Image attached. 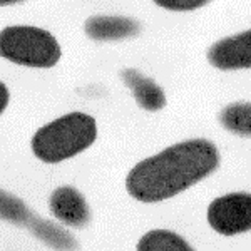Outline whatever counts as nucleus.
<instances>
[{
	"label": "nucleus",
	"mask_w": 251,
	"mask_h": 251,
	"mask_svg": "<svg viewBox=\"0 0 251 251\" xmlns=\"http://www.w3.org/2000/svg\"><path fill=\"white\" fill-rule=\"evenodd\" d=\"M121 79L131 89L136 102L144 111L156 112L166 106L164 91L152 79L146 77L143 72L136 71V69H126V71L121 72Z\"/></svg>",
	"instance_id": "6e6552de"
},
{
	"label": "nucleus",
	"mask_w": 251,
	"mask_h": 251,
	"mask_svg": "<svg viewBox=\"0 0 251 251\" xmlns=\"http://www.w3.org/2000/svg\"><path fill=\"white\" fill-rule=\"evenodd\" d=\"M34 218L35 214L30 211V208L20 198L14 196L9 191L0 189V220L15 226L29 228Z\"/></svg>",
	"instance_id": "f8f14e48"
},
{
	"label": "nucleus",
	"mask_w": 251,
	"mask_h": 251,
	"mask_svg": "<svg viewBox=\"0 0 251 251\" xmlns=\"http://www.w3.org/2000/svg\"><path fill=\"white\" fill-rule=\"evenodd\" d=\"M226 131L241 137H251V102H233L218 116Z\"/></svg>",
	"instance_id": "9b49d317"
},
{
	"label": "nucleus",
	"mask_w": 251,
	"mask_h": 251,
	"mask_svg": "<svg viewBox=\"0 0 251 251\" xmlns=\"http://www.w3.org/2000/svg\"><path fill=\"white\" fill-rule=\"evenodd\" d=\"M208 62L220 71L251 69V29L214 42L208 49Z\"/></svg>",
	"instance_id": "39448f33"
},
{
	"label": "nucleus",
	"mask_w": 251,
	"mask_h": 251,
	"mask_svg": "<svg viewBox=\"0 0 251 251\" xmlns=\"http://www.w3.org/2000/svg\"><path fill=\"white\" fill-rule=\"evenodd\" d=\"M209 226L221 236H236L251 231V193H229L211 201Z\"/></svg>",
	"instance_id": "20e7f679"
},
{
	"label": "nucleus",
	"mask_w": 251,
	"mask_h": 251,
	"mask_svg": "<svg viewBox=\"0 0 251 251\" xmlns=\"http://www.w3.org/2000/svg\"><path fill=\"white\" fill-rule=\"evenodd\" d=\"M9 100H10V92H9V87L0 80V114L9 106Z\"/></svg>",
	"instance_id": "4468645a"
},
{
	"label": "nucleus",
	"mask_w": 251,
	"mask_h": 251,
	"mask_svg": "<svg viewBox=\"0 0 251 251\" xmlns=\"http://www.w3.org/2000/svg\"><path fill=\"white\" fill-rule=\"evenodd\" d=\"M137 250L141 251H193V246L169 229H152L146 233L137 243Z\"/></svg>",
	"instance_id": "9d476101"
},
{
	"label": "nucleus",
	"mask_w": 251,
	"mask_h": 251,
	"mask_svg": "<svg viewBox=\"0 0 251 251\" xmlns=\"http://www.w3.org/2000/svg\"><path fill=\"white\" fill-rule=\"evenodd\" d=\"M62 49L49 30L34 25H10L0 30V57L24 67L50 69Z\"/></svg>",
	"instance_id": "7ed1b4c3"
},
{
	"label": "nucleus",
	"mask_w": 251,
	"mask_h": 251,
	"mask_svg": "<svg viewBox=\"0 0 251 251\" xmlns=\"http://www.w3.org/2000/svg\"><path fill=\"white\" fill-rule=\"evenodd\" d=\"M157 7L171 12H191L203 9L211 0H152Z\"/></svg>",
	"instance_id": "ddd939ff"
},
{
	"label": "nucleus",
	"mask_w": 251,
	"mask_h": 251,
	"mask_svg": "<svg viewBox=\"0 0 251 251\" xmlns=\"http://www.w3.org/2000/svg\"><path fill=\"white\" fill-rule=\"evenodd\" d=\"M97 137V124L86 112H69L39 129L32 137V152L47 164L71 159L91 148Z\"/></svg>",
	"instance_id": "f03ea898"
},
{
	"label": "nucleus",
	"mask_w": 251,
	"mask_h": 251,
	"mask_svg": "<svg viewBox=\"0 0 251 251\" xmlns=\"http://www.w3.org/2000/svg\"><path fill=\"white\" fill-rule=\"evenodd\" d=\"M143 27L136 19L123 15H92L84 24V32L89 39L97 42L132 39L141 34Z\"/></svg>",
	"instance_id": "0eeeda50"
},
{
	"label": "nucleus",
	"mask_w": 251,
	"mask_h": 251,
	"mask_svg": "<svg viewBox=\"0 0 251 251\" xmlns=\"http://www.w3.org/2000/svg\"><path fill=\"white\" fill-rule=\"evenodd\" d=\"M49 208L55 220L72 228H84L91 221V209L86 198L72 186L54 189L49 200Z\"/></svg>",
	"instance_id": "423d86ee"
},
{
	"label": "nucleus",
	"mask_w": 251,
	"mask_h": 251,
	"mask_svg": "<svg viewBox=\"0 0 251 251\" xmlns=\"http://www.w3.org/2000/svg\"><path fill=\"white\" fill-rule=\"evenodd\" d=\"M25 0H0V7H9V5H17V3H22Z\"/></svg>",
	"instance_id": "2eb2a0df"
},
{
	"label": "nucleus",
	"mask_w": 251,
	"mask_h": 251,
	"mask_svg": "<svg viewBox=\"0 0 251 251\" xmlns=\"http://www.w3.org/2000/svg\"><path fill=\"white\" fill-rule=\"evenodd\" d=\"M29 229L40 241L52 246V248H59V250L77 248V243L71 236V233L66 231L62 226L55 225V223H52L49 220H42L37 214H35V218L32 220Z\"/></svg>",
	"instance_id": "1a4fd4ad"
},
{
	"label": "nucleus",
	"mask_w": 251,
	"mask_h": 251,
	"mask_svg": "<svg viewBox=\"0 0 251 251\" xmlns=\"http://www.w3.org/2000/svg\"><path fill=\"white\" fill-rule=\"evenodd\" d=\"M220 151L208 139H188L137 163L126 177V189L141 203L177 196L220 168Z\"/></svg>",
	"instance_id": "f257e3e1"
}]
</instances>
